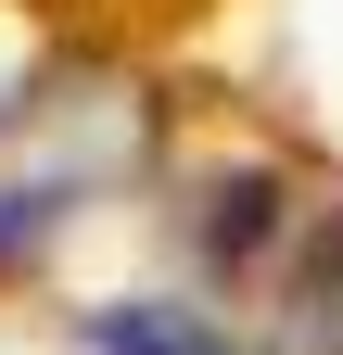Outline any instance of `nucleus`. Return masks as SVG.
<instances>
[{"instance_id": "1", "label": "nucleus", "mask_w": 343, "mask_h": 355, "mask_svg": "<svg viewBox=\"0 0 343 355\" xmlns=\"http://www.w3.org/2000/svg\"><path fill=\"white\" fill-rule=\"evenodd\" d=\"M90 355H242L217 318H191V304H102L90 318Z\"/></svg>"}]
</instances>
